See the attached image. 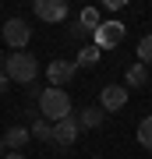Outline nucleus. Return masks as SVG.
I'll list each match as a JSON object with an SVG mask.
<instances>
[{
    "instance_id": "obj_7",
    "label": "nucleus",
    "mask_w": 152,
    "mask_h": 159,
    "mask_svg": "<svg viewBox=\"0 0 152 159\" xmlns=\"http://www.w3.org/2000/svg\"><path fill=\"white\" fill-rule=\"evenodd\" d=\"M35 14L43 21H64L67 18V4L64 0H35Z\"/></svg>"
},
{
    "instance_id": "obj_4",
    "label": "nucleus",
    "mask_w": 152,
    "mask_h": 159,
    "mask_svg": "<svg viewBox=\"0 0 152 159\" xmlns=\"http://www.w3.org/2000/svg\"><path fill=\"white\" fill-rule=\"evenodd\" d=\"M4 39H7V46H14V50L21 53V46H28V39H32V29H28L21 18H11V21L4 25Z\"/></svg>"
},
{
    "instance_id": "obj_12",
    "label": "nucleus",
    "mask_w": 152,
    "mask_h": 159,
    "mask_svg": "<svg viewBox=\"0 0 152 159\" xmlns=\"http://www.w3.org/2000/svg\"><path fill=\"white\" fill-rule=\"evenodd\" d=\"M149 78H152V71L145 67V64H131L127 74H124V81H127V85H145Z\"/></svg>"
},
{
    "instance_id": "obj_6",
    "label": "nucleus",
    "mask_w": 152,
    "mask_h": 159,
    "mask_svg": "<svg viewBox=\"0 0 152 159\" xmlns=\"http://www.w3.org/2000/svg\"><path fill=\"white\" fill-rule=\"evenodd\" d=\"M124 102H127V85H106L103 96H99V106L106 110V113H117Z\"/></svg>"
},
{
    "instance_id": "obj_17",
    "label": "nucleus",
    "mask_w": 152,
    "mask_h": 159,
    "mask_svg": "<svg viewBox=\"0 0 152 159\" xmlns=\"http://www.w3.org/2000/svg\"><path fill=\"white\" fill-rule=\"evenodd\" d=\"M71 35H74V39H85V35H89V32H85V29H81L78 21H74V25H71Z\"/></svg>"
},
{
    "instance_id": "obj_5",
    "label": "nucleus",
    "mask_w": 152,
    "mask_h": 159,
    "mask_svg": "<svg viewBox=\"0 0 152 159\" xmlns=\"http://www.w3.org/2000/svg\"><path fill=\"white\" fill-rule=\"evenodd\" d=\"M78 131H81V124H78V117H67V120H60V124H53V142L57 145H74L78 142Z\"/></svg>"
},
{
    "instance_id": "obj_11",
    "label": "nucleus",
    "mask_w": 152,
    "mask_h": 159,
    "mask_svg": "<svg viewBox=\"0 0 152 159\" xmlns=\"http://www.w3.org/2000/svg\"><path fill=\"white\" fill-rule=\"evenodd\" d=\"M103 117H106V110H103V106H85L81 117H78V124H81V127H99Z\"/></svg>"
},
{
    "instance_id": "obj_13",
    "label": "nucleus",
    "mask_w": 152,
    "mask_h": 159,
    "mask_svg": "<svg viewBox=\"0 0 152 159\" xmlns=\"http://www.w3.org/2000/svg\"><path fill=\"white\" fill-rule=\"evenodd\" d=\"M32 138H39V142H53V124H50L46 117H39V120L32 124Z\"/></svg>"
},
{
    "instance_id": "obj_1",
    "label": "nucleus",
    "mask_w": 152,
    "mask_h": 159,
    "mask_svg": "<svg viewBox=\"0 0 152 159\" xmlns=\"http://www.w3.org/2000/svg\"><path fill=\"white\" fill-rule=\"evenodd\" d=\"M39 113L50 120V124H60V120H67L71 117V96L64 89H43V96H39Z\"/></svg>"
},
{
    "instance_id": "obj_19",
    "label": "nucleus",
    "mask_w": 152,
    "mask_h": 159,
    "mask_svg": "<svg viewBox=\"0 0 152 159\" xmlns=\"http://www.w3.org/2000/svg\"><path fill=\"white\" fill-rule=\"evenodd\" d=\"M4 159H25V156H21V152H7Z\"/></svg>"
},
{
    "instance_id": "obj_16",
    "label": "nucleus",
    "mask_w": 152,
    "mask_h": 159,
    "mask_svg": "<svg viewBox=\"0 0 152 159\" xmlns=\"http://www.w3.org/2000/svg\"><path fill=\"white\" fill-rule=\"evenodd\" d=\"M138 64H152V35L138 43Z\"/></svg>"
},
{
    "instance_id": "obj_15",
    "label": "nucleus",
    "mask_w": 152,
    "mask_h": 159,
    "mask_svg": "<svg viewBox=\"0 0 152 159\" xmlns=\"http://www.w3.org/2000/svg\"><path fill=\"white\" fill-rule=\"evenodd\" d=\"M138 142H141V148L152 152V117H145V120L138 124Z\"/></svg>"
},
{
    "instance_id": "obj_9",
    "label": "nucleus",
    "mask_w": 152,
    "mask_h": 159,
    "mask_svg": "<svg viewBox=\"0 0 152 159\" xmlns=\"http://www.w3.org/2000/svg\"><path fill=\"white\" fill-rule=\"evenodd\" d=\"M28 138H32V127H11V131L4 134V145L18 152V148H21V145L28 142Z\"/></svg>"
},
{
    "instance_id": "obj_8",
    "label": "nucleus",
    "mask_w": 152,
    "mask_h": 159,
    "mask_svg": "<svg viewBox=\"0 0 152 159\" xmlns=\"http://www.w3.org/2000/svg\"><path fill=\"white\" fill-rule=\"evenodd\" d=\"M74 71H78V64H71V60H53L50 67H46V74H50V81H53V89L67 85V81L74 78Z\"/></svg>"
},
{
    "instance_id": "obj_2",
    "label": "nucleus",
    "mask_w": 152,
    "mask_h": 159,
    "mask_svg": "<svg viewBox=\"0 0 152 159\" xmlns=\"http://www.w3.org/2000/svg\"><path fill=\"white\" fill-rule=\"evenodd\" d=\"M4 74L11 81H18V85H32L35 74H39V64H35V57H28V53H11L4 64Z\"/></svg>"
},
{
    "instance_id": "obj_10",
    "label": "nucleus",
    "mask_w": 152,
    "mask_h": 159,
    "mask_svg": "<svg viewBox=\"0 0 152 159\" xmlns=\"http://www.w3.org/2000/svg\"><path fill=\"white\" fill-rule=\"evenodd\" d=\"M78 25H81L89 35H96V32H99V25H103V21H99V11H96V7H85V11L78 14Z\"/></svg>"
},
{
    "instance_id": "obj_3",
    "label": "nucleus",
    "mask_w": 152,
    "mask_h": 159,
    "mask_svg": "<svg viewBox=\"0 0 152 159\" xmlns=\"http://www.w3.org/2000/svg\"><path fill=\"white\" fill-rule=\"evenodd\" d=\"M124 35H127V29H124L120 21H103V25H99V32L92 35V39H96L99 50H103V46L110 50V46H120V43H124Z\"/></svg>"
},
{
    "instance_id": "obj_14",
    "label": "nucleus",
    "mask_w": 152,
    "mask_h": 159,
    "mask_svg": "<svg viewBox=\"0 0 152 159\" xmlns=\"http://www.w3.org/2000/svg\"><path fill=\"white\" fill-rule=\"evenodd\" d=\"M74 64H78V67H96V64H99V46H85Z\"/></svg>"
},
{
    "instance_id": "obj_18",
    "label": "nucleus",
    "mask_w": 152,
    "mask_h": 159,
    "mask_svg": "<svg viewBox=\"0 0 152 159\" xmlns=\"http://www.w3.org/2000/svg\"><path fill=\"white\" fill-rule=\"evenodd\" d=\"M7 85H11V78H7L4 71H0V96H4V92H7Z\"/></svg>"
},
{
    "instance_id": "obj_20",
    "label": "nucleus",
    "mask_w": 152,
    "mask_h": 159,
    "mask_svg": "<svg viewBox=\"0 0 152 159\" xmlns=\"http://www.w3.org/2000/svg\"><path fill=\"white\" fill-rule=\"evenodd\" d=\"M4 148H7V145H4V138H0V156H4Z\"/></svg>"
}]
</instances>
